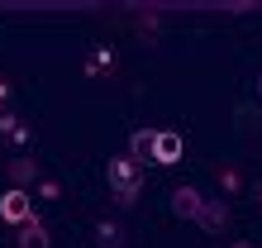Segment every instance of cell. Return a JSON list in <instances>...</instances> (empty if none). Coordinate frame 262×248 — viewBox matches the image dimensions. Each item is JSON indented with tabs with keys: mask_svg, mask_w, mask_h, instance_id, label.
Here are the masks:
<instances>
[{
	"mask_svg": "<svg viewBox=\"0 0 262 248\" xmlns=\"http://www.w3.org/2000/svg\"><path fill=\"white\" fill-rule=\"evenodd\" d=\"M105 177H110V191H115L119 205H134V196L143 191V167H138L134 158H110Z\"/></svg>",
	"mask_w": 262,
	"mask_h": 248,
	"instance_id": "obj_1",
	"label": "cell"
},
{
	"mask_svg": "<svg viewBox=\"0 0 262 248\" xmlns=\"http://www.w3.org/2000/svg\"><path fill=\"white\" fill-rule=\"evenodd\" d=\"M0 220H5V224H14V229H19L24 220H34V196H29L24 186L5 191V196H0Z\"/></svg>",
	"mask_w": 262,
	"mask_h": 248,
	"instance_id": "obj_2",
	"label": "cell"
},
{
	"mask_svg": "<svg viewBox=\"0 0 262 248\" xmlns=\"http://www.w3.org/2000/svg\"><path fill=\"white\" fill-rule=\"evenodd\" d=\"M181 134L177 129H162L158 138H152V162H162V167H172V162H181Z\"/></svg>",
	"mask_w": 262,
	"mask_h": 248,
	"instance_id": "obj_3",
	"label": "cell"
},
{
	"mask_svg": "<svg viewBox=\"0 0 262 248\" xmlns=\"http://www.w3.org/2000/svg\"><path fill=\"white\" fill-rule=\"evenodd\" d=\"M200 205H205V196H200L195 186H177L172 191V215H181V220H195Z\"/></svg>",
	"mask_w": 262,
	"mask_h": 248,
	"instance_id": "obj_4",
	"label": "cell"
},
{
	"mask_svg": "<svg viewBox=\"0 0 262 248\" xmlns=\"http://www.w3.org/2000/svg\"><path fill=\"white\" fill-rule=\"evenodd\" d=\"M195 224L210 229V234H220V229L229 224V205H224V200H205V205H200V215H195Z\"/></svg>",
	"mask_w": 262,
	"mask_h": 248,
	"instance_id": "obj_5",
	"label": "cell"
},
{
	"mask_svg": "<svg viewBox=\"0 0 262 248\" xmlns=\"http://www.w3.org/2000/svg\"><path fill=\"white\" fill-rule=\"evenodd\" d=\"M14 243H19V248H48V229H43V220H24L19 229H14Z\"/></svg>",
	"mask_w": 262,
	"mask_h": 248,
	"instance_id": "obj_6",
	"label": "cell"
},
{
	"mask_svg": "<svg viewBox=\"0 0 262 248\" xmlns=\"http://www.w3.org/2000/svg\"><path fill=\"white\" fill-rule=\"evenodd\" d=\"M152 138H158L152 129H134V134H129V158H134L138 167L152 162Z\"/></svg>",
	"mask_w": 262,
	"mask_h": 248,
	"instance_id": "obj_7",
	"label": "cell"
},
{
	"mask_svg": "<svg viewBox=\"0 0 262 248\" xmlns=\"http://www.w3.org/2000/svg\"><path fill=\"white\" fill-rule=\"evenodd\" d=\"M10 177L19 181V186L34 181V177H38V162H34V158H14V162H10Z\"/></svg>",
	"mask_w": 262,
	"mask_h": 248,
	"instance_id": "obj_8",
	"label": "cell"
},
{
	"mask_svg": "<svg viewBox=\"0 0 262 248\" xmlns=\"http://www.w3.org/2000/svg\"><path fill=\"white\" fill-rule=\"evenodd\" d=\"M96 239H100V248H119V224H100Z\"/></svg>",
	"mask_w": 262,
	"mask_h": 248,
	"instance_id": "obj_9",
	"label": "cell"
},
{
	"mask_svg": "<svg viewBox=\"0 0 262 248\" xmlns=\"http://www.w3.org/2000/svg\"><path fill=\"white\" fill-rule=\"evenodd\" d=\"M110 62H115V57H110V53H105V48H100L96 57H91V72H100V67H110Z\"/></svg>",
	"mask_w": 262,
	"mask_h": 248,
	"instance_id": "obj_10",
	"label": "cell"
},
{
	"mask_svg": "<svg viewBox=\"0 0 262 248\" xmlns=\"http://www.w3.org/2000/svg\"><path fill=\"white\" fill-rule=\"evenodd\" d=\"M229 248H253V243H229Z\"/></svg>",
	"mask_w": 262,
	"mask_h": 248,
	"instance_id": "obj_11",
	"label": "cell"
},
{
	"mask_svg": "<svg viewBox=\"0 0 262 248\" xmlns=\"http://www.w3.org/2000/svg\"><path fill=\"white\" fill-rule=\"evenodd\" d=\"M257 96H262V76H257Z\"/></svg>",
	"mask_w": 262,
	"mask_h": 248,
	"instance_id": "obj_12",
	"label": "cell"
},
{
	"mask_svg": "<svg viewBox=\"0 0 262 248\" xmlns=\"http://www.w3.org/2000/svg\"><path fill=\"white\" fill-rule=\"evenodd\" d=\"M257 200H262V186H257Z\"/></svg>",
	"mask_w": 262,
	"mask_h": 248,
	"instance_id": "obj_13",
	"label": "cell"
}]
</instances>
